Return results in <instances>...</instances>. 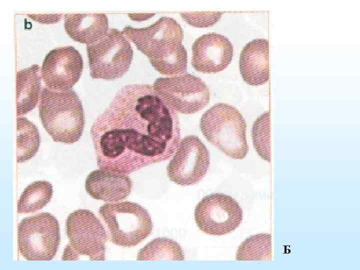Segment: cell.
<instances>
[{"label": "cell", "mask_w": 360, "mask_h": 270, "mask_svg": "<svg viewBox=\"0 0 360 270\" xmlns=\"http://www.w3.org/2000/svg\"><path fill=\"white\" fill-rule=\"evenodd\" d=\"M18 248L28 260H50L60 243V225L48 212H41L23 218L18 226Z\"/></svg>", "instance_id": "cell-7"}, {"label": "cell", "mask_w": 360, "mask_h": 270, "mask_svg": "<svg viewBox=\"0 0 360 270\" xmlns=\"http://www.w3.org/2000/svg\"><path fill=\"white\" fill-rule=\"evenodd\" d=\"M64 28L73 40L88 45L106 34L108 21L102 13H69L64 15Z\"/></svg>", "instance_id": "cell-16"}, {"label": "cell", "mask_w": 360, "mask_h": 270, "mask_svg": "<svg viewBox=\"0 0 360 270\" xmlns=\"http://www.w3.org/2000/svg\"><path fill=\"white\" fill-rule=\"evenodd\" d=\"M38 64L19 70L16 73V114H26L32 110L41 94V74Z\"/></svg>", "instance_id": "cell-17"}, {"label": "cell", "mask_w": 360, "mask_h": 270, "mask_svg": "<svg viewBox=\"0 0 360 270\" xmlns=\"http://www.w3.org/2000/svg\"><path fill=\"white\" fill-rule=\"evenodd\" d=\"M152 86L164 104L176 112L194 114L206 106L210 100L206 84L189 74L158 78Z\"/></svg>", "instance_id": "cell-9"}, {"label": "cell", "mask_w": 360, "mask_h": 270, "mask_svg": "<svg viewBox=\"0 0 360 270\" xmlns=\"http://www.w3.org/2000/svg\"><path fill=\"white\" fill-rule=\"evenodd\" d=\"M69 240L62 260H77L81 256L92 260L106 259L108 236L100 220L91 211L80 209L70 214L66 220Z\"/></svg>", "instance_id": "cell-5"}, {"label": "cell", "mask_w": 360, "mask_h": 270, "mask_svg": "<svg viewBox=\"0 0 360 270\" xmlns=\"http://www.w3.org/2000/svg\"><path fill=\"white\" fill-rule=\"evenodd\" d=\"M192 64L196 71L204 74L222 71L230 63L233 46L226 37L215 32L202 35L192 46Z\"/></svg>", "instance_id": "cell-13"}, {"label": "cell", "mask_w": 360, "mask_h": 270, "mask_svg": "<svg viewBox=\"0 0 360 270\" xmlns=\"http://www.w3.org/2000/svg\"><path fill=\"white\" fill-rule=\"evenodd\" d=\"M90 135L100 168L128 174L172 156L180 130L177 112L152 85L130 84L96 118Z\"/></svg>", "instance_id": "cell-1"}, {"label": "cell", "mask_w": 360, "mask_h": 270, "mask_svg": "<svg viewBox=\"0 0 360 270\" xmlns=\"http://www.w3.org/2000/svg\"><path fill=\"white\" fill-rule=\"evenodd\" d=\"M30 18L42 24H54L60 21L62 14H28Z\"/></svg>", "instance_id": "cell-24"}, {"label": "cell", "mask_w": 360, "mask_h": 270, "mask_svg": "<svg viewBox=\"0 0 360 270\" xmlns=\"http://www.w3.org/2000/svg\"><path fill=\"white\" fill-rule=\"evenodd\" d=\"M184 260V253L176 241L166 238H158L146 244L138 254L137 260Z\"/></svg>", "instance_id": "cell-20"}, {"label": "cell", "mask_w": 360, "mask_h": 270, "mask_svg": "<svg viewBox=\"0 0 360 270\" xmlns=\"http://www.w3.org/2000/svg\"><path fill=\"white\" fill-rule=\"evenodd\" d=\"M210 164L209 152L198 137L188 136L180 142L167 167L169 179L186 186L200 182Z\"/></svg>", "instance_id": "cell-11"}, {"label": "cell", "mask_w": 360, "mask_h": 270, "mask_svg": "<svg viewBox=\"0 0 360 270\" xmlns=\"http://www.w3.org/2000/svg\"><path fill=\"white\" fill-rule=\"evenodd\" d=\"M39 115L46 132L56 142L72 144L81 138L85 123L82 102L72 89L41 92Z\"/></svg>", "instance_id": "cell-2"}, {"label": "cell", "mask_w": 360, "mask_h": 270, "mask_svg": "<svg viewBox=\"0 0 360 270\" xmlns=\"http://www.w3.org/2000/svg\"><path fill=\"white\" fill-rule=\"evenodd\" d=\"M17 162H26L35 156L39 149L40 138L37 127L26 118L16 120Z\"/></svg>", "instance_id": "cell-19"}, {"label": "cell", "mask_w": 360, "mask_h": 270, "mask_svg": "<svg viewBox=\"0 0 360 270\" xmlns=\"http://www.w3.org/2000/svg\"><path fill=\"white\" fill-rule=\"evenodd\" d=\"M80 52L72 46L56 48L46 56L40 68L46 88L54 90H70L80 80L83 70Z\"/></svg>", "instance_id": "cell-12"}, {"label": "cell", "mask_w": 360, "mask_h": 270, "mask_svg": "<svg viewBox=\"0 0 360 270\" xmlns=\"http://www.w3.org/2000/svg\"><path fill=\"white\" fill-rule=\"evenodd\" d=\"M224 12H182V18L188 24L196 28H208L219 21Z\"/></svg>", "instance_id": "cell-23"}, {"label": "cell", "mask_w": 360, "mask_h": 270, "mask_svg": "<svg viewBox=\"0 0 360 270\" xmlns=\"http://www.w3.org/2000/svg\"><path fill=\"white\" fill-rule=\"evenodd\" d=\"M200 127L207 140L227 156L239 160L246 156V122L236 108L224 103L214 104L203 114Z\"/></svg>", "instance_id": "cell-3"}, {"label": "cell", "mask_w": 360, "mask_h": 270, "mask_svg": "<svg viewBox=\"0 0 360 270\" xmlns=\"http://www.w3.org/2000/svg\"><path fill=\"white\" fill-rule=\"evenodd\" d=\"M272 257V236L264 233L247 238L238 246L236 254L238 260H268Z\"/></svg>", "instance_id": "cell-21"}, {"label": "cell", "mask_w": 360, "mask_h": 270, "mask_svg": "<svg viewBox=\"0 0 360 270\" xmlns=\"http://www.w3.org/2000/svg\"><path fill=\"white\" fill-rule=\"evenodd\" d=\"M122 32L148 58L151 64L184 47L182 29L176 20L168 17H162L146 28L127 26Z\"/></svg>", "instance_id": "cell-8"}, {"label": "cell", "mask_w": 360, "mask_h": 270, "mask_svg": "<svg viewBox=\"0 0 360 270\" xmlns=\"http://www.w3.org/2000/svg\"><path fill=\"white\" fill-rule=\"evenodd\" d=\"M132 186L126 174L102 168L90 172L85 181L86 190L92 198L108 202L126 198Z\"/></svg>", "instance_id": "cell-14"}, {"label": "cell", "mask_w": 360, "mask_h": 270, "mask_svg": "<svg viewBox=\"0 0 360 270\" xmlns=\"http://www.w3.org/2000/svg\"><path fill=\"white\" fill-rule=\"evenodd\" d=\"M242 210L231 196L214 193L204 197L194 209L195 222L200 230L222 236L234 230L242 220Z\"/></svg>", "instance_id": "cell-10"}, {"label": "cell", "mask_w": 360, "mask_h": 270, "mask_svg": "<svg viewBox=\"0 0 360 270\" xmlns=\"http://www.w3.org/2000/svg\"><path fill=\"white\" fill-rule=\"evenodd\" d=\"M270 113L266 112L258 116L253 124L252 136L254 146L258 156L270 162Z\"/></svg>", "instance_id": "cell-22"}, {"label": "cell", "mask_w": 360, "mask_h": 270, "mask_svg": "<svg viewBox=\"0 0 360 270\" xmlns=\"http://www.w3.org/2000/svg\"><path fill=\"white\" fill-rule=\"evenodd\" d=\"M239 68L243 80L252 86L266 83L269 80V43L264 38L254 39L242 48Z\"/></svg>", "instance_id": "cell-15"}, {"label": "cell", "mask_w": 360, "mask_h": 270, "mask_svg": "<svg viewBox=\"0 0 360 270\" xmlns=\"http://www.w3.org/2000/svg\"><path fill=\"white\" fill-rule=\"evenodd\" d=\"M90 74L92 78L114 80L129 70L133 57L130 44L116 28H110L96 42L86 46Z\"/></svg>", "instance_id": "cell-6"}, {"label": "cell", "mask_w": 360, "mask_h": 270, "mask_svg": "<svg viewBox=\"0 0 360 270\" xmlns=\"http://www.w3.org/2000/svg\"><path fill=\"white\" fill-rule=\"evenodd\" d=\"M154 14H128V16L133 20L140 22L146 20Z\"/></svg>", "instance_id": "cell-25"}, {"label": "cell", "mask_w": 360, "mask_h": 270, "mask_svg": "<svg viewBox=\"0 0 360 270\" xmlns=\"http://www.w3.org/2000/svg\"><path fill=\"white\" fill-rule=\"evenodd\" d=\"M52 194V186L47 181L31 183L24 188L19 198L18 212L31 213L42 208L50 202Z\"/></svg>", "instance_id": "cell-18"}, {"label": "cell", "mask_w": 360, "mask_h": 270, "mask_svg": "<svg viewBox=\"0 0 360 270\" xmlns=\"http://www.w3.org/2000/svg\"><path fill=\"white\" fill-rule=\"evenodd\" d=\"M108 229L114 244L123 247L136 246L148 238L153 228L148 211L131 202L106 204L98 210Z\"/></svg>", "instance_id": "cell-4"}]
</instances>
